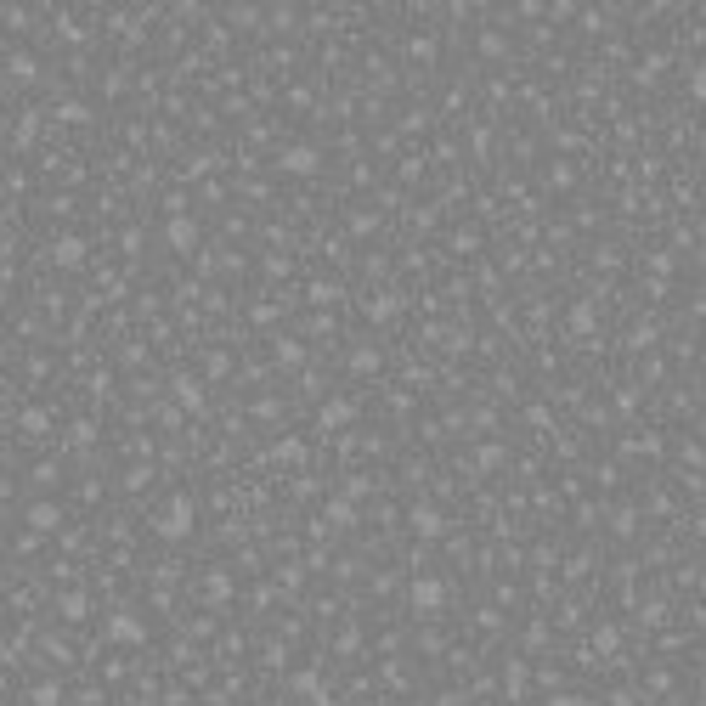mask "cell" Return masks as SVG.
Instances as JSON below:
<instances>
[{"label":"cell","mask_w":706,"mask_h":706,"mask_svg":"<svg viewBox=\"0 0 706 706\" xmlns=\"http://www.w3.org/2000/svg\"><path fill=\"white\" fill-rule=\"evenodd\" d=\"M441 526H447V520H441L435 509H412V531H424V537H435Z\"/></svg>","instance_id":"obj_8"},{"label":"cell","mask_w":706,"mask_h":706,"mask_svg":"<svg viewBox=\"0 0 706 706\" xmlns=\"http://www.w3.org/2000/svg\"><path fill=\"white\" fill-rule=\"evenodd\" d=\"M192 237H198L192 221H170V243H175V249H192Z\"/></svg>","instance_id":"obj_9"},{"label":"cell","mask_w":706,"mask_h":706,"mask_svg":"<svg viewBox=\"0 0 706 706\" xmlns=\"http://www.w3.org/2000/svg\"><path fill=\"white\" fill-rule=\"evenodd\" d=\"M23 430H28V435H40V430H51V418H46V407H28V412H23Z\"/></svg>","instance_id":"obj_10"},{"label":"cell","mask_w":706,"mask_h":706,"mask_svg":"<svg viewBox=\"0 0 706 706\" xmlns=\"http://www.w3.org/2000/svg\"><path fill=\"white\" fill-rule=\"evenodd\" d=\"M34 706H57L63 695H57V684H34V695H28Z\"/></svg>","instance_id":"obj_12"},{"label":"cell","mask_w":706,"mask_h":706,"mask_svg":"<svg viewBox=\"0 0 706 706\" xmlns=\"http://www.w3.org/2000/svg\"><path fill=\"white\" fill-rule=\"evenodd\" d=\"M153 526H158V537H187L192 531V497H170Z\"/></svg>","instance_id":"obj_1"},{"label":"cell","mask_w":706,"mask_h":706,"mask_svg":"<svg viewBox=\"0 0 706 706\" xmlns=\"http://www.w3.org/2000/svg\"><path fill=\"white\" fill-rule=\"evenodd\" d=\"M407 599H412V605H418V611L430 616V611H441V605H447V582H435V576H418Z\"/></svg>","instance_id":"obj_2"},{"label":"cell","mask_w":706,"mask_h":706,"mask_svg":"<svg viewBox=\"0 0 706 706\" xmlns=\"http://www.w3.org/2000/svg\"><path fill=\"white\" fill-rule=\"evenodd\" d=\"M85 611H90L85 593H68V599H63V616H68V622H85Z\"/></svg>","instance_id":"obj_11"},{"label":"cell","mask_w":706,"mask_h":706,"mask_svg":"<svg viewBox=\"0 0 706 706\" xmlns=\"http://www.w3.org/2000/svg\"><path fill=\"white\" fill-rule=\"evenodd\" d=\"M51 260H57V266H79V260H85V237H57V243H51Z\"/></svg>","instance_id":"obj_3"},{"label":"cell","mask_w":706,"mask_h":706,"mask_svg":"<svg viewBox=\"0 0 706 706\" xmlns=\"http://www.w3.org/2000/svg\"><path fill=\"white\" fill-rule=\"evenodd\" d=\"M294 690H300V695H316V701H322V684H316L311 673H300V678H294Z\"/></svg>","instance_id":"obj_13"},{"label":"cell","mask_w":706,"mask_h":706,"mask_svg":"<svg viewBox=\"0 0 706 706\" xmlns=\"http://www.w3.org/2000/svg\"><path fill=\"white\" fill-rule=\"evenodd\" d=\"M57 520H63V514H57L51 503H34V509H28V526H34V531H57Z\"/></svg>","instance_id":"obj_7"},{"label":"cell","mask_w":706,"mask_h":706,"mask_svg":"<svg viewBox=\"0 0 706 706\" xmlns=\"http://www.w3.org/2000/svg\"><path fill=\"white\" fill-rule=\"evenodd\" d=\"M554 706H582V701H576V695H559V701H554Z\"/></svg>","instance_id":"obj_15"},{"label":"cell","mask_w":706,"mask_h":706,"mask_svg":"<svg viewBox=\"0 0 706 706\" xmlns=\"http://www.w3.org/2000/svg\"><path fill=\"white\" fill-rule=\"evenodd\" d=\"M108 638H119V644H142L147 633H142L136 616H113V622H108Z\"/></svg>","instance_id":"obj_4"},{"label":"cell","mask_w":706,"mask_h":706,"mask_svg":"<svg viewBox=\"0 0 706 706\" xmlns=\"http://www.w3.org/2000/svg\"><path fill=\"white\" fill-rule=\"evenodd\" d=\"M351 412H356L351 401H328V407H322V430H345V424H351Z\"/></svg>","instance_id":"obj_5"},{"label":"cell","mask_w":706,"mask_h":706,"mask_svg":"<svg viewBox=\"0 0 706 706\" xmlns=\"http://www.w3.org/2000/svg\"><path fill=\"white\" fill-rule=\"evenodd\" d=\"M283 170H294V175H311V170H316V147H294V153H283Z\"/></svg>","instance_id":"obj_6"},{"label":"cell","mask_w":706,"mask_h":706,"mask_svg":"<svg viewBox=\"0 0 706 706\" xmlns=\"http://www.w3.org/2000/svg\"><path fill=\"white\" fill-rule=\"evenodd\" d=\"M175 395H181L187 407H198V385H192V379H175Z\"/></svg>","instance_id":"obj_14"}]
</instances>
